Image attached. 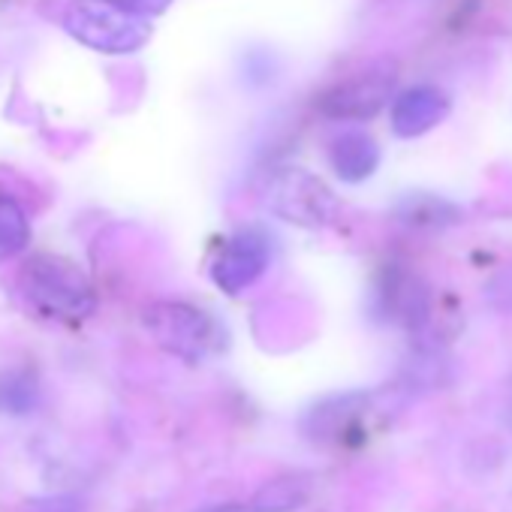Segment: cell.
Masks as SVG:
<instances>
[{
    "mask_svg": "<svg viewBox=\"0 0 512 512\" xmlns=\"http://www.w3.org/2000/svg\"><path fill=\"white\" fill-rule=\"evenodd\" d=\"M449 115V97L434 85L407 88L392 100V130L401 139H416L434 130Z\"/></svg>",
    "mask_w": 512,
    "mask_h": 512,
    "instance_id": "obj_7",
    "label": "cell"
},
{
    "mask_svg": "<svg viewBox=\"0 0 512 512\" xmlns=\"http://www.w3.org/2000/svg\"><path fill=\"white\" fill-rule=\"evenodd\" d=\"M115 4H121V7H127V10H133V13H139V16L148 19V16L166 13L172 0H115Z\"/></svg>",
    "mask_w": 512,
    "mask_h": 512,
    "instance_id": "obj_14",
    "label": "cell"
},
{
    "mask_svg": "<svg viewBox=\"0 0 512 512\" xmlns=\"http://www.w3.org/2000/svg\"><path fill=\"white\" fill-rule=\"evenodd\" d=\"M329 163L338 172L341 181L359 184L371 178L380 166V148L377 142L362 130H344L329 142Z\"/></svg>",
    "mask_w": 512,
    "mask_h": 512,
    "instance_id": "obj_8",
    "label": "cell"
},
{
    "mask_svg": "<svg viewBox=\"0 0 512 512\" xmlns=\"http://www.w3.org/2000/svg\"><path fill=\"white\" fill-rule=\"evenodd\" d=\"M308 500V482L299 476H284L269 482L253 500L256 512H290L296 506H302Z\"/></svg>",
    "mask_w": 512,
    "mask_h": 512,
    "instance_id": "obj_12",
    "label": "cell"
},
{
    "mask_svg": "<svg viewBox=\"0 0 512 512\" xmlns=\"http://www.w3.org/2000/svg\"><path fill=\"white\" fill-rule=\"evenodd\" d=\"M25 299L58 320H85L97 311V293L88 275L61 256H34L19 275Z\"/></svg>",
    "mask_w": 512,
    "mask_h": 512,
    "instance_id": "obj_1",
    "label": "cell"
},
{
    "mask_svg": "<svg viewBox=\"0 0 512 512\" xmlns=\"http://www.w3.org/2000/svg\"><path fill=\"white\" fill-rule=\"evenodd\" d=\"M266 202L278 217L302 226H326L338 214V202L332 190L320 178L308 175L305 169L278 172L266 190Z\"/></svg>",
    "mask_w": 512,
    "mask_h": 512,
    "instance_id": "obj_4",
    "label": "cell"
},
{
    "mask_svg": "<svg viewBox=\"0 0 512 512\" xmlns=\"http://www.w3.org/2000/svg\"><path fill=\"white\" fill-rule=\"evenodd\" d=\"M395 214L401 217V223L416 226V229H446L461 220L458 205L434 193H407L398 202Z\"/></svg>",
    "mask_w": 512,
    "mask_h": 512,
    "instance_id": "obj_10",
    "label": "cell"
},
{
    "mask_svg": "<svg viewBox=\"0 0 512 512\" xmlns=\"http://www.w3.org/2000/svg\"><path fill=\"white\" fill-rule=\"evenodd\" d=\"M28 241H31V223L25 208L10 196H0V263L25 250Z\"/></svg>",
    "mask_w": 512,
    "mask_h": 512,
    "instance_id": "obj_11",
    "label": "cell"
},
{
    "mask_svg": "<svg viewBox=\"0 0 512 512\" xmlns=\"http://www.w3.org/2000/svg\"><path fill=\"white\" fill-rule=\"evenodd\" d=\"M266 269H269V241L260 232L244 229L220 247L211 266V278L226 296H238L241 290L260 281Z\"/></svg>",
    "mask_w": 512,
    "mask_h": 512,
    "instance_id": "obj_6",
    "label": "cell"
},
{
    "mask_svg": "<svg viewBox=\"0 0 512 512\" xmlns=\"http://www.w3.org/2000/svg\"><path fill=\"white\" fill-rule=\"evenodd\" d=\"M205 512H256V509L238 506V503H226V506H211V509H205Z\"/></svg>",
    "mask_w": 512,
    "mask_h": 512,
    "instance_id": "obj_15",
    "label": "cell"
},
{
    "mask_svg": "<svg viewBox=\"0 0 512 512\" xmlns=\"http://www.w3.org/2000/svg\"><path fill=\"white\" fill-rule=\"evenodd\" d=\"M383 311L407 326H419L428 317V290L419 284V278L407 272H386V281L380 287Z\"/></svg>",
    "mask_w": 512,
    "mask_h": 512,
    "instance_id": "obj_9",
    "label": "cell"
},
{
    "mask_svg": "<svg viewBox=\"0 0 512 512\" xmlns=\"http://www.w3.org/2000/svg\"><path fill=\"white\" fill-rule=\"evenodd\" d=\"M64 28L73 40L103 55L139 52L151 37L148 19L115 0H73L64 13Z\"/></svg>",
    "mask_w": 512,
    "mask_h": 512,
    "instance_id": "obj_2",
    "label": "cell"
},
{
    "mask_svg": "<svg viewBox=\"0 0 512 512\" xmlns=\"http://www.w3.org/2000/svg\"><path fill=\"white\" fill-rule=\"evenodd\" d=\"M145 329L169 353L199 362L223 347L220 326L199 308L184 302H154L145 308Z\"/></svg>",
    "mask_w": 512,
    "mask_h": 512,
    "instance_id": "obj_3",
    "label": "cell"
},
{
    "mask_svg": "<svg viewBox=\"0 0 512 512\" xmlns=\"http://www.w3.org/2000/svg\"><path fill=\"white\" fill-rule=\"evenodd\" d=\"M395 76L380 70V73H359L347 82H338L329 88L317 109L332 118V121H371L392 97Z\"/></svg>",
    "mask_w": 512,
    "mask_h": 512,
    "instance_id": "obj_5",
    "label": "cell"
},
{
    "mask_svg": "<svg viewBox=\"0 0 512 512\" xmlns=\"http://www.w3.org/2000/svg\"><path fill=\"white\" fill-rule=\"evenodd\" d=\"M37 407V386L22 377V374H10L0 380V410L7 413H28Z\"/></svg>",
    "mask_w": 512,
    "mask_h": 512,
    "instance_id": "obj_13",
    "label": "cell"
}]
</instances>
